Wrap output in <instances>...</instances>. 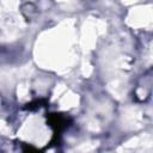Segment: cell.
<instances>
[{"instance_id":"obj_1","label":"cell","mask_w":153,"mask_h":153,"mask_svg":"<svg viewBox=\"0 0 153 153\" xmlns=\"http://www.w3.org/2000/svg\"><path fill=\"white\" fill-rule=\"evenodd\" d=\"M47 123L49 124V127L53 128L54 130V136L56 137L57 135H60V133L62 130H65L69 123H71V118L65 115V114H57V112H53L49 114L47 116Z\"/></svg>"},{"instance_id":"obj_2","label":"cell","mask_w":153,"mask_h":153,"mask_svg":"<svg viewBox=\"0 0 153 153\" xmlns=\"http://www.w3.org/2000/svg\"><path fill=\"white\" fill-rule=\"evenodd\" d=\"M23 153H43L41 149H37L36 147L31 146V145H23Z\"/></svg>"}]
</instances>
